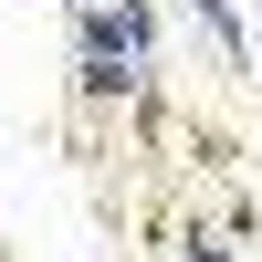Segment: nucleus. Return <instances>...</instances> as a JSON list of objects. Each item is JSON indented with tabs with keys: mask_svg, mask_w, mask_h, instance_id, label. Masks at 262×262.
<instances>
[{
	"mask_svg": "<svg viewBox=\"0 0 262 262\" xmlns=\"http://www.w3.org/2000/svg\"><path fill=\"white\" fill-rule=\"evenodd\" d=\"M189 11H200V32H210V42H221V63L242 74L252 53H242V21H231V0H189Z\"/></svg>",
	"mask_w": 262,
	"mask_h": 262,
	"instance_id": "nucleus-1",
	"label": "nucleus"
},
{
	"mask_svg": "<svg viewBox=\"0 0 262 262\" xmlns=\"http://www.w3.org/2000/svg\"><path fill=\"white\" fill-rule=\"evenodd\" d=\"M189 262H231V252H210V242H200V252H189Z\"/></svg>",
	"mask_w": 262,
	"mask_h": 262,
	"instance_id": "nucleus-2",
	"label": "nucleus"
}]
</instances>
